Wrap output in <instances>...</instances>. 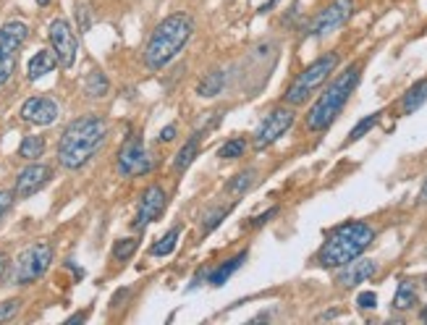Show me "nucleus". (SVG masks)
<instances>
[{"mask_svg":"<svg viewBox=\"0 0 427 325\" xmlns=\"http://www.w3.org/2000/svg\"><path fill=\"white\" fill-rule=\"evenodd\" d=\"M108 139V121L103 116H82L71 121L58 142V162L69 171L84 168Z\"/></svg>","mask_w":427,"mask_h":325,"instance_id":"obj_1","label":"nucleus"},{"mask_svg":"<svg viewBox=\"0 0 427 325\" xmlns=\"http://www.w3.org/2000/svg\"><path fill=\"white\" fill-rule=\"evenodd\" d=\"M194 34V19L189 14H171L162 19L149 34L145 47V66L149 71H160L189 45Z\"/></svg>","mask_w":427,"mask_h":325,"instance_id":"obj_2","label":"nucleus"},{"mask_svg":"<svg viewBox=\"0 0 427 325\" xmlns=\"http://www.w3.org/2000/svg\"><path fill=\"white\" fill-rule=\"evenodd\" d=\"M359 79H362V63H352L349 69H343L328 84V89L315 100V105H312L310 113H307V129L310 132H325V129H330V123L339 119L341 110L346 108L349 97L354 95Z\"/></svg>","mask_w":427,"mask_h":325,"instance_id":"obj_3","label":"nucleus"},{"mask_svg":"<svg viewBox=\"0 0 427 325\" xmlns=\"http://www.w3.org/2000/svg\"><path fill=\"white\" fill-rule=\"evenodd\" d=\"M372 241H375V228L369 223H343L325 239V244L317 252V263L323 267H343L346 263L362 257V252L367 250Z\"/></svg>","mask_w":427,"mask_h":325,"instance_id":"obj_4","label":"nucleus"},{"mask_svg":"<svg viewBox=\"0 0 427 325\" xmlns=\"http://www.w3.org/2000/svg\"><path fill=\"white\" fill-rule=\"evenodd\" d=\"M339 63H341L339 53H328V56L317 58L315 63H310V66H307V69H304V71H302V74L296 76L294 82L289 84L286 95H283V103H289L291 108H296V105H304L312 95H315V92H317V89L328 82V76L339 69Z\"/></svg>","mask_w":427,"mask_h":325,"instance_id":"obj_5","label":"nucleus"},{"mask_svg":"<svg viewBox=\"0 0 427 325\" xmlns=\"http://www.w3.org/2000/svg\"><path fill=\"white\" fill-rule=\"evenodd\" d=\"M53 263V244L50 241H37L19 254L14 265V283L16 286H29V283L40 281L47 267Z\"/></svg>","mask_w":427,"mask_h":325,"instance_id":"obj_6","label":"nucleus"},{"mask_svg":"<svg viewBox=\"0 0 427 325\" xmlns=\"http://www.w3.org/2000/svg\"><path fill=\"white\" fill-rule=\"evenodd\" d=\"M27 37H29V27L24 21H8L0 27V87L14 74L19 50L24 47Z\"/></svg>","mask_w":427,"mask_h":325,"instance_id":"obj_7","label":"nucleus"},{"mask_svg":"<svg viewBox=\"0 0 427 325\" xmlns=\"http://www.w3.org/2000/svg\"><path fill=\"white\" fill-rule=\"evenodd\" d=\"M294 119L296 113L291 108H273L265 119H263V123L257 126V132H254V139H252L254 149H265L273 142H278L280 136L294 126Z\"/></svg>","mask_w":427,"mask_h":325,"instance_id":"obj_8","label":"nucleus"},{"mask_svg":"<svg viewBox=\"0 0 427 325\" xmlns=\"http://www.w3.org/2000/svg\"><path fill=\"white\" fill-rule=\"evenodd\" d=\"M47 37L53 45V53L58 58V66L63 69H71L76 63V53H79V37L71 29V24L66 19H56L50 27H47Z\"/></svg>","mask_w":427,"mask_h":325,"instance_id":"obj_9","label":"nucleus"},{"mask_svg":"<svg viewBox=\"0 0 427 325\" xmlns=\"http://www.w3.org/2000/svg\"><path fill=\"white\" fill-rule=\"evenodd\" d=\"M354 14V0H333L330 5H325L320 14L312 19L310 32L312 37H323V34H330V32L341 29Z\"/></svg>","mask_w":427,"mask_h":325,"instance_id":"obj_10","label":"nucleus"},{"mask_svg":"<svg viewBox=\"0 0 427 325\" xmlns=\"http://www.w3.org/2000/svg\"><path fill=\"white\" fill-rule=\"evenodd\" d=\"M149 171V158L145 142L139 134H132L123 147L118 152V173L121 176H139V173H147Z\"/></svg>","mask_w":427,"mask_h":325,"instance_id":"obj_11","label":"nucleus"},{"mask_svg":"<svg viewBox=\"0 0 427 325\" xmlns=\"http://www.w3.org/2000/svg\"><path fill=\"white\" fill-rule=\"evenodd\" d=\"M165 202H168V197H165V189L162 186H147L145 194H142V200H139V210H136V221H134V228L136 231H142V228H147L149 223H155L158 218L162 215V210H165Z\"/></svg>","mask_w":427,"mask_h":325,"instance_id":"obj_12","label":"nucleus"},{"mask_svg":"<svg viewBox=\"0 0 427 325\" xmlns=\"http://www.w3.org/2000/svg\"><path fill=\"white\" fill-rule=\"evenodd\" d=\"M53 178V168L50 165H40V162H32L27 165L19 178H16V189H14V197L19 200H27L32 194H37L42 186H47V181Z\"/></svg>","mask_w":427,"mask_h":325,"instance_id":"obj_13","label":"nucleus"},{"mask_svg":"<svg viewBox=\"0 0 427 325\" xmlns=\"http://www.w3.org/2000/svg\"><path fill=\"white\" fill-rule=\"evenodd\" d=\"M21 119L34 126H50L58 119V103L53 97H29L21 105Z\"/></svg>","mask_w":427,"mask_h":325,"instance_id":"obj_14","label":"nucleus"},{"mask_svg":"<svg viewBox=\"0 0 427 325\" xmlns=\"http://www.w3.org/2000/svg\"><path fill=\"white\" fill-rule=\"evenodd\" d=\"M375 273H378V263H375V260H359V257H356V260L343 265V270L336 276V283H339L341 289H354V286H359V283L369 281Z\"/></svg>","mask_w":427,"mask_h":325,"instance_id":"obj_15","label":"nucleus"},{"mask_svg":"<svg viewBox=\"0 0 427 325\" xmlns=\"http://www.w3.org/2000/svg\"><path fill=\"white\" fill-rule=\"evenodd\" d=\"M56 66H58L56 53H53V50H40V53L32 56L29 66H27V74H29L32 82H37V79H42L45 74H50Z\"/></svg>","mask_w":427,"mask_h":325,"instance_id":"obj_16","label":"nucleus"},{"mask_svg":"<svg viewBox=\"0 0 427 325\" xmlns=\"http://www.w3.org/2000/svg\"><path fill=\"white\" fill-rule=\"evenodd\" d=\"M425 103H427V79H419V82L412 84V87L406 89V95L401 97V113L409 116L414 110H419Z\"/></svg>","mask_w":427,"mask_h":325,"instance_id":"obj_17","label":"nucleus"},{"mask_svg":"<svg viewBox=\"0 0 427 325\" xmlns=\"http://www.w3.org/2000/svg\"><path fill=\"white\" fill-rule=\"evenodd\" d=\"M247 260V252H241V254H236V257H231L228 263H223L221 267H215L210 276H207V281H210V286H223V283L228 281L231 276H234L236 270L241 267V263Z\"/></svg>","mask_w":427,"mask_h":325,"instance_id":"obj_18","label":"nucleus"},{"mask_svg":"<svg viewBox=\"0 0 427 325\" xmlns=\"http://www.w3.org/2000/svg\"><path fill=\"white\" fill-rule=\"evenodd\" d=\"M197 152H199V136L194 134L192 139H189V142H186V145H184V147L176 152L173 168H176V171H186V168H189V165L194 162V158H197Z\"/></svg>","mask_w":427,"mask_h":325,"instance_id":"obj_19","label":"nucleus"},{"mask_svg":"<svg viewBox=\"0 0 427 325\" xmlns=\"http://www.w3.org/2000/svg\"><path fill=\"white\" fill-rule=\"evenodd\" d=\"M417 304V289L412 281H401L398 283V291L393 296V310H412Z\"/></svg>","mask_w":427,"mask_h":325,"instance_id":"obj_20","label":"nucleus"},{"mask_svg":"<svg viewBox=\"0 0 427 325\" xmlns=\"http://www.w3.org/2000/svg\"><path fill=\"white\" fill-rule=\"evenodd\" d=\"M42 152H45V139L37 136V134L24 136V142L19 145V158H24V160H37V158H42Z\"/></svg>","mask_w":427,"mask_h":325,"instance_id":"obj_21","label":"nucleus"},{"mask_svg":"<svg viewBox=\"0 0 427 325\" xmlns=\"http://www.w3.org/2000/svg\"><path fill=\"white\" fill-rule=\"evenodd\" d=\"M108 89H110V84H108V76L103 71H89L87 79H84V92L89 97H105Z\"/></svg>","mask_w":427,"mask_h":325,"instance_id":"obj_22","label":"nucleus"},{"mask_svg":"<svg viewBox=\"0 0 427 325\" xmlns=\"http://www.w3.org/2000/svg\"><path fill=\"white\" fill-rule=\"evenodd\" d=\"M223 84H225V74H223V71H210V74L199 82L197 92H199L202 97H215V95H221Z\"/></svg>","mask_w":427,"mask_h":325,"instance_id":"obj_23","label":"nucleus"},{"mask_svg":"<svg viewBox=\"0 0 427 325\" xmlns=\"http://www.w3.org/2000/svg\"><path fill=\"white\" fill-rule=\"evenodd\" d=\"M178 237H181V228H171V231H168V234H165V237H162L160 241L152 247V254H155V257H168L171 252L176 250Z\"/></svg>","mask_w":427,"mask_h":325,"instance_id":"obj_24","label":"nucleus"},{"mask_svg":"<svg viewBox=\"0 0 427 325\" xmlns=\"http://www.w3.org/2000/svg\"><path fill=\"white\" fill-rule=\"evenodd\" d=\"M380 116H383V113H369L367 119L359 121V123L354 126L352 132H349V139H346V145H352V142H356V139H362V136H365L367 132H372V129H375V123L380 121Z\"/></svg>","mask_w":427,"mask_h":325,"instance_id":"obj_25","label":"nucleus"},{"mask_svg":"<svg viewBox=\"0 0 427 325\" xmlns=\"http://www.w3.org/2000/svg\"><path fill=\"white\" fill-rule=\"evenodd\" d=\"M244 149H247V142L241 139V136H234V139H228L225 145L221 147V158H225V160H234V158H241L244 155Z\"/></svg>","mask_w":427,"mask_h":325,"instance_id":"obj_26","label":"nucleus"},{"mask_svg":"<svg viewBox=\"0 0 427 325\" xmlns=\"http://www.w3.org/2000/svg\"><path fill=\"white\" fill-rule=\"evenodd\" d=\"M254 176H257V173H254V171H244V173H239V176L234 178V181H231V184H228V186H225V189H228V194H241V192H247V189H249L252 184H254Z\"/></svg>","mask_w":427,"mask_h":325,"instance_id":"obj_27","label":"nucleus"},{"mask_svg":"<svg viewBox=\"0 0 427 325\" xmlns=\"http://www.w3.org/2000/svg\"><path fill=\"white\" fill-rule=\"evenodd\" d=\"M134 252H136V239H121L113 247V257L116 260H129Z\"/></svg>","mask_w":427,"mask_h":325,"instance_id":"obj_28","label":"nucleus"},{"mask_svg":"<svg viewBox=\"0 0 427 325\" xmlns=\"http://www.w3.org/2000/svg\"><path fill=\"white\" fill-rule=\"evenodd\" d=\"M21 310V299H8V302H0V323L5 320H14Z\"/></svg>","mask_w":427,"mask_h":325,"instance_id":"obj_29","label":"nucleus"},{"mask_svg":"<svg viewBox=\"0 0 427 325\" xmlns=\"http://www.w3.org/2000/svg\"><path fill=\"white\" fill-rule=\"evenodd\" d=\"M228 213H231V207H218V210H212V213H210V215H207L205 218V226H202V231H212V228H215V226H218V223L223 221V218H225V215H228Z\"/></svg>","mask_w":427,"mask_h":325,"instance_id":"obj_30","label":"nucleus"},{"mask_svg":"<svg viewBox=\"0 0 427 325\" xmlns=\"http://www.w3.org/2000/svg\"><path fill=\"white\" fill-rule=\"evenodd\" d=\"M76 16H79V29L87 32L89 27H92V14H89L87 3H79V5H76Z\"/></svg>","mask_w":427,"mask_h":325,"instance_id":"obj_31","label":"nucleus"},{"mask_svg":"<svg viewBox=\"0 0 427 325\" xmlns=\"http://www.w3.org/2000/svg\"><path fill=\"white\" fill-rule=\"evenodd\" d=\"M356 304H359L362 310H375V307H378V294H375V291H362V294L356 296Z\"/></svg>","mask_w":427,"mask_h":325,"instance_id":"obj_32","label":"nucleus"},{"mask_svg":"<svg viewBox=\"0 0 427 325\" xmlns=\"http://www.w3.org/2000/svg\"><path fill=\"white\" fill-rule=\"evenodd\" d=\"M11 205H14V192H8V189H0V218L11 210Z\"/></svg>","mask_w":427,"mask_h":325,"instance_id":"obj_33","label":"nucleus"},{"mask_svg":"<svg viewBox=\"0 0 427 325\" xmlns=\"http://www.w3.org/2000/svg\"><path fill=\"white\" fill-rule=\"evenodd\" d=\"M8 276H11V257L5 252H0V283H5Z\"/></svg>","mask_w":427,"mask_h":325,"instance_id":"obj_34","label":"nucleus"},{"mask_svg":"<svg viewBox=\"0 0 427 325\" xmlns=\"http://www.w3.org/2000/svg\"><path fill=\"white\" fill-rule=\"evenodd\" d=\"M160 139L162 142H173V139H176V126H173V123H171V126H165V129L160 132Z\"/></svg>","mask_w":427,"mask_h":325,"instance_id":"obj_35","label":"nucleus"},{"mask_svg":"<svg viewBox=\"0 0 427 325\" xmlns=\"http://www.w3.org/2000/svg\"><path fill=\"white\" fill-rule=\"evenodd\" d=\"M276 213H278V210L273 207V210H267L265 215H260V218H252V223H249V226H263V223H267V218H273Z\"/></svg>","mask_w":427,"mask_h":325,"instance_id":"obj_36","label":"nucleus"},{"mask_svg":"<svg viewBox=\"0 0 427 325\" xmlns=\"http://www.w3.org/2000/svg\"><path fill=\"white\" fill-rule=\"evenodd\" d=\"M419 200L427 202V178H425V184H422V189H419Z\"/></svg>","mask_w":427,"mask_h":325,"instance_id":"obj_37","label":"nucleus"},{"mask_svg":"<svg viewBox=\"0 0 427 325\" xmlns=\"http://www.w3.org/2000/svg\"><path fill=\"white\" fill-rule=\"evenodd\" d=\"M87 315H74V317H69V323H82Z\"/></svg>","mask_w":427,"mask_h":325,"instance_id":"obj_38","label":"nucleus"},{"mask_svg":"<svg viewBox=\"0 0 427 325\" xmlns=\"http://www.w3.org/2000/svg\"><path fill=\"white\" fill-rule=\"evenodd\" d=\"M419 317H422V320L427 323V310H422V315H419Z\"/></svg>","mask_w":427,"mask_h":325,"instance_id":"obj_39","label":"nucleus"},{"mask_svg":"<svg viewBox=\"0 0 427 325\" xmlns=\"http://www.w3.org/2000/svg\"><path fill=\"white\" fill-rule=\"evenodd\" d=\"M37 3H40V5H47V3H50V0H37Z\"/></svg>","mask_w":427,"mask_h":325,"instance_id":"obj_40","label":"nucleus"}]
</instances>
